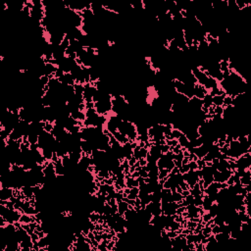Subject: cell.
<instances>
[{"label": "cell", "instance_id": "cell-1", "mask_svg": "<svg viewBox=\"0 0 251 251\" xmlns=\"http://www.w3.org/2000/svg\"><path fill=\"white\" fill-rule=\"evenodd\" d=\"M227 94H222V95H215L213 96V105L214 106H223V101H224V97Z\"/></svg>", "mask_w": 251, "mask_h": 251}]
</instances>
